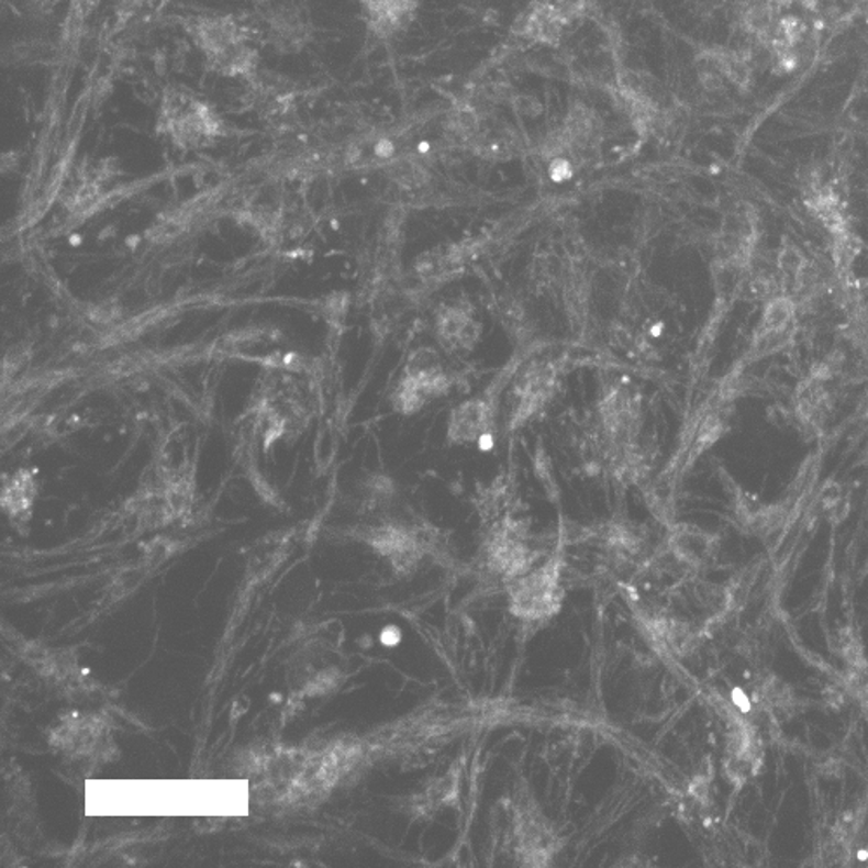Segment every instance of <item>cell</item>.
<instances>
[{"label":"cell","instance_id":"cell-1","mask_svg":"<svg viewBox=\"0 0 868 868\" xmlns=\"http://www.w3.org/2000/svg\"><path fill=\"white\" fill-rule=\"evenodd\" d=\"M588 11V0H535L514 21L513 34L538 44H556Z\"/></svg>","mask_w":868,"mask_h":868},{"label":"cell","instance_id":"cell-2","mask_svg":"<svg viewBox=\"0 0 868 868\" xmlns=\"http://www.w3.org/2000/svg\"><path fill=\"white\" fill-rule=\"evenodd\" d=\"M162 125L182 145L193 146L214 137L220 124L202 101L187 92L170 91L162 108Z\"/></svg>","mask_w":868,"mask_h":868},{"label":"cell","instance_id":"cell-3","mask_svg":"<svg viewBox=\"0 0 868 868\" xmlns=\"http://www.w3.org/2000/svg\"><path fill=\"white\" fill-rule=\"evenodd\" d=\"M492 407L488 401L480 400V398L466 401L450 414L448 438L457 445L481 442L485 434L492 427Z\"/></svg>","mask_w":868,"mask_h":868},{"label":"cell","instance_id":"cell-4","mask_svg":"<svg viewBox=\"0 0 868 868\" xmlns=\"http://www.w3.org/2000/svg\"><path fill=\"white\" fill-rule=\"evenodd\" d=\"M374 34L386 38L409 25L418 9V0H361Z\"/></svg>","mask_w":868,"mask_h":868},{"label":"cell","instance_id":"cell-5","mask_svg":"<svg viewBox=\"0 0 868 868\" xmlns=\"http://www.w3.org/2000/svg\"><path fill=\"white\" fill-rule=\"evenodd\" d=\"M436 332L442 346L455 353L472 349L480 341L481 327L480 323L471 319L468 311L450 308L439 314Z\"/></svg>","mask_w":868,"mask_h":868},{"label":"cell","instance_id":"cell-6","mask_svg":"<svg viewBox=\"0 0 868 868\" xmlns=\"http://www.w3.org/2000/svg\"><path fill=\"white\" fill-rule=\"evenodd\" d=\"M194 38L208 53L209 59L244 42L241 26L227 16L205 18L199 21V25L194 26Z\"/></svg>","mask_w":868,"mask_h":868},{"label":"cell","instance_id":"cell-7","mask_svg":"<svg viewBox=\"0 0 868 868\" xmlns=\"http://www.w3.org/2000/svg\"><path fill=\"white\" fill-rule=\"evenodd\" d=\"M550 388H553V374L549 372V368L534 367L528 370L518 388V410L514 419L523 422L537 412L538 407L544 405V401L549 397Z\"/></svg>","mask_w":868,"mask_h":868},{"label":"cell","instance_id":"cell-8","mask_svg":"<svg viewBox=\"0 0 868 868\" xmlns=\"http://www.w3.org/2000/svg\"><path fill=\"white\" fill-rule=\"evenodd\" d=\"M792 320H794V302L789 298L774 299L763 314L761 334L765 337H777L789 329Z\"/></svg>","mask_w":868,"mask_h":868},{"label":"cell","instance_id":"cell-9","mask_svg":"<svg viewBox=\"0 0 868 868\" xmlns=\"http://www.w3.org/2000/svg\"><path fill=\"white\" fill-rule=\"evenodd\" d=\"M535 471H537L538 480L542 481L547 493L553 492V490L558 493L555 478H553V471H550L549 455H547L546 450L542 447H538L537 455H535Z\"/></svg>","mask_w":868,"mask_h":868},{"label":"cell","instance_id":"cell-10","mask_svg":"<svg viewBox=\"0 0 868 868\" xmlns=\"http://www.w3.org/2000/svg\"><path fill=\"white\" fill-rule=\"evenodd\" d=\"M381 642L388 646L397 645L400 642V631L397 627L385 628L381 633Z\"/></svg>","mask_w":868,"mask_h":868},{"label":"cell","instance_id":"cell-11","mask_svg":"<svg viewBox=\"0 0 868 868\" xmlns=\"http://www.w3.org/2000/svg\"><path fill=\"white\" fill-rule=\"evenodd\" d=\"M865 407H867V412H868V398L867 401H865Z\"/></svg>","mask_w":868,"mask_h":868}]
</instances>
